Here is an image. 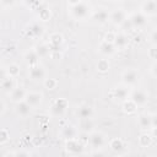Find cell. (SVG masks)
Masks as SVG:
<instances>
[{
    "label": "cell",
    "mask_w": 157,
    "mask_h": 157,
    "mask_svg": "<svg viewBox=\"0 0 157 157\" xmlns=\"http://www.w3.org/2000/svg\"><path fill=\"white\" fill-rule=\"evenodd\" d=\"M67 6L75 20H86L92 12V6L86 1H69Z\"/></svg>",
    "instance_id": "obj_1"
},
{
    "label": "cell",
    "mask_w": 157,
    "mask_h": 157,
    "mask_svg": "<svg viewBox=\"0 0 157 157\" xmlns=\"http://www.w3.org/2000/svg\"><path fill=\"white\" fill-rule=\"evenodd\" d=\"M128 20H129L131 27H134V28H142V27H145V26L147 25V22H148V17H147L145 13H142L141 11L132 12V13L128 17Z\"/></svg>",
    "instance_id": "obj_2"
},
{
    "label": "cell",
    "mask_w": 157,
    "mask_h": 157,
    "mask_svg": "<svg viewBox=\"0 0 157 157\" xmlns=\"http://www.w3.org/2000/svg\"><path fill=\"white\" fill-rule=\"evenodd\" d=\"M140 78V75H139V71L135 70V69H129V70H125L121 75V80H123V83L125 86H134L137 83Z\"/></svg>",
    "instance_id": "obj_3"
},
{
    "label": "cell",
    "mask_w": 157,
    "mask_h": 157,
    "mask_svg": "<svg viewBox=\"0 0 157 157\" xmlns=\"http://www.w3.org/2000/svg\"><path fill=\"white\" fill-rule=\"evenodd\" d=\"M88 142H90L91 147L94 151H97V150H99V148H102L104 146V144H105V136L102 132H99V131H94V132H92L90 135Z\"/></svg>",
    "instance_id": "obj_4"
},
{
    "label": "cell",
    "mask_w": 157,
    "mask_h": 157,
    "mask_svg": "<svg viewBox=\"0 0 157 157\" xmlns=\"http://www.w3.org/2000/svg\"><path fill=\"white\" fill-rule=\"evenodd\" d=\"M128 20V15L123 9H114L109 15V21L115 26H121Z\"/></svg>",
    "instance_id": "obj_5"
},
{
    "label": "cell",
    "mask_w": 157,
    "mask_h": 157,
    "mask_svg": "<svg viewBox=\"0 0 157 157\" xmlns=\"http://www.w3.org/2000/svg\"><path fill=\"white\" fill-rule=\"evenodd\" d=\"M28 75L29 77L33 80V81H39V80H45L47 77V72H45V69L40 65V64H37L34 66H31L29 67V71H28Z\"/></svg>",
    "instance_id": "obj_6"
},
{
    "label": "cell",
    "mask_w": 157,
    "mask_h": 157,
    "mask_svg": "<svg viewBox=\"0 0 157 157\" xmlns=\"http://www.w3.org/2000/svg\"><path fill=\"white\" fill-rule=\"evenodd\" d=\"M130 99L137 105V107H142L148 102V94L142 91V90H136L130 94Z\"/></svg>",
    "instance_id": "obj_7"
},
{
    "label": "cell",
    "mask_w": 157,
    "mask_h": 157,
    "mask_svg": "<svg viewBox=\"0 0 157 157\" xmlns=\"http://www.w3.org/2000/svg\"><path fill=\"white\" fill-rule=\"evenodd\" d=\"M65 148L71 155H78L83 151V145L81 141H78V139H72V140H66Z\"/></svg>",
    "instance_id": "obj_8"
},
{
    "label": "cell",
    "mask_w": 157,
    "mask_h": 157,
    "mask_svg": "<svg viewBox=\"0 0 157 157\" xmlns=\"http://www.w3.org/2000/svg\"><path fill=\"white\" fill-rule=\"evenodd\" d=\"M67 105H69L67 99H65V98H58V99L52 104L50 112H52L54 115H61V114L66 110Z\"/></svg>",
    "instance_id": "obj_9"
},
{
    "label": "cell",
    "mask_w": 157,
    "mask_h": 157,
    "mask_svg": "<svg viewBox=\"0 0 157 157\" xmlns=\"http://www.w3.org/2000/svg\"><path fill=\"white\" fill-rule=\"evenodd\" d=\"M141 12L145 13L147 17L153 16L157 13V1L156 0H147L141 4Z\"/></svg>",
    "instance_id": "obj_10"
},
{
    "label": "cell",
    "mask_w": 157,
    "mask_h": 157,
    "mask_svg": "<svg viewBox=\"0 0 157 157\" xmlns=\"http://www.w3.org/2000/svg\"><path fill=\"white\" fill-rule=\"evenodd\" d=\"M63 42H64L63 34L55 32V33H52L49 36V43H48V45H49V48H50L52 52H56L60 48V45L63 44Z\"/></svg>",
    "instance_id": "obj_11"
},
{
    "label": "cell",
    "mask_w": 157,
    "mask_h": 157,
    "mask_svg": "<svg viewBox=\"0 0 157 157\" xmlns=\"http://www.w3.org/2000/svg\"><path fill=\"white\" fill-rule=\"evenodd\" d=\"M113 97L117 99V101H123L125 102L128 98H130V92H129V88L128 86H118L113 90L112 92Z\"/></svg>",
    "instance_id": "obj_12"
},
{
    "label": "cell",
    "mask_w": 157,
    "mask_h": 157,
    "mask_svg": "<svg viewBox=\"0 0 157 157\" xmlns=\"http://www.w3.org/2000/svg\"><path fill=\"white\" fill-rule=\"evenodd\" d=\"M43 101V94L40 92H27V96H26V99L25 102L27 104H29L32 108L39 105Z\"/></svg>",
    "instance_id": "obj_13"
},
{
    "label": "cell",
    "mask_w": 157,
    "mask_h": 157,
    "mask_svg": "<svg viewBox=\"0 0 157 157\" xmlns=\"http://www.w3.org/2000/svg\"><path fill=\"white\" fill-rule=\"evenodd\" d=\"M130 43V38L128 34L125 33H117L115 36V40H114V45L117 48V50H123L125 49Z\"/></svg>",
    "instance_id": "obj_14"
},
{
    "label": "cell",
    "mask_w": 157,
    "mask_h": 157,
    "mask_svg": "<svg viewBox=\"0 0 157 157\" xmlns=\"http://www.w3.org/2000/svg\"><path fill=\"white\" fill-rule=\"evenodd\" d=\"M15 88H16L15 78L11 77V76H2V78H1V90L5 93L10 94Z\"/></svg>",
    "instance_id": "obj_15"
},
{
    "label": "cell",
    "mask_w": 157,
    "mask_h": 157,
    "mask_svg": "<svg viewBox=\"0 0 157 157\" xmlns=\"http://www.w3.org/2000/svg\"><path fill=\"white\" fill-rule=\"evenodd\" d=\"M76 114H77V117H78L80 119H92V117H93V114H94V110H93V108H92L91 105H88V104H82V105L78 107Z\"/></svg>",
    "instance_id": "obj_16"
},
{
    "label": "cell",
    "mask_w": 157,
    "mask_h": 157,
    "mask_svg": "<svg viewBox=\"0 0 157 157\" xmlns=\"http://www.w3.org/2000/svg\"><path fill=\"white\" fill-rule=\"evenodd\" d=\"M26 96H27V91L22 87H16L11 93H10V98L12 102H15L16 104L20 103V102H23L26 99Z\"/></svg>",
    "instance_id": "obj_17"
},
{
    "label": "cell",
    "mask_w": 157,
    "mask_h": 157,
    "mask_svg": "<svg viewBox=\"0 0 157 157\" xmlns=\"http://www.w3.org/2000/svg\"><path fill=\"white\" fill-rule=\"evenodd\" d=\"M115 50H117V48H115V45L113 44V43H108V42H102L101 44H99V53H102L103 55H105V56H110V55H113L114 53H115Z\"/></svg>",
    "instance_id": "obj_18"
},
{
    "label": "cell",
    "mask_w": 157,
    "mask_h": 157,
    "mask_svg": "<svg viewBox=\"0 0 157 157\" xmlns=\"http://www.w3.org/2000/svg\"><path fill=\"white\" fill-rule=\"evenodd\" d=\"M38 59H39V56H38L36 49H29V50H27L26 54H25V60H26V63L28 64L29 67H31V66H34V65H37V64H39V63H38Z\"/></svg>",
    "instance_id": "obj_19"
},
{
    "label": "cell",
    "mask_w": 157,
    "mask_h": 157,
    "mask_svg": "<svg viewBox=\"0 0 157 157\" xmlns=\"http://www.w3.org/2000/svg\"><path fill=\"white\" fill-rule=\"evenodd\" d=\"M77 134H78L77 129H76L75 126H72V125H66V126H64L63 130H61V135H63L66 140L77 139Z\"/></svg>",
    "instance_id": "obj_20"
},
{
    "label": "cell",
    "mask_w": 157,
    "mask_h": 157,
    "mask_svg": "<svg viewBox=\"0 0 157 157\" xmlns=\"http://www.w3.org/2000/svg\"><path fill=\"white\" fill-rule=\"evenodd\" d=\"M31 110H32V107H31L29 104H27L25 101L16 104V112H17V114H18L20 117H22V118H26V117L31 113Z\"/></svg>",
    "instance_id": "obj_21"
},
{
    "label": "cell",
    "mask_w": 157,
    "mask_h": 157,
    "mask_svg": "<svg viewBox=\"0 0 157 157\" xmlns=\"http://www.w3.org/2000/svg\"><path fill=\"white\" fill-rule=\"evenodd\" d=\"M137 121H139V125H140L141 129H145V130L152 129V118H151V115H148V114H140Z\"/></svg>",
    "instance_id": "obj_22"
},
{
    "label": "cell",
    "mask_w": 157,
    "mask_h": 157,
    "mask_svg": "<svg viewBox=\"0 0 157 157\" xmlns=\"http://www.w3.org/2000/svg\"><path fill=\"white\" fill-rule=\"evenodd\" d=\"M109 15H110V12H108L105 9H99L93 13V18L98 23H105L109 20Z\"/></svg>",
    "instance_id": "obj_23"
},
{
    "label": "cell",
    "mask_w": 157,
    "mask_h": 157,
    "mask_svg": "<svg viewBox=\"0 0 157 157\" xmlns=\"http://www.w3.org/2000/svg\"><path fill=\"white\" fill-rule=\"evenodd\" d=\"M109 147H110L112 151L119 153V152L124 151L125 145H124V141H123L121 139H119V137H114V139H112V140L109 141Z\"/></svg>",
    "instance_id": "obj_24"
},
{
    "label": "cell",
    "mask_w": 157,
    "mask_h": 157,
    "mask_svg": "<svg viewBox=\"0 0 157 157\" xmlns=\"http://www.w3.org/2000/svg\"><path fill=\"white\" fill-rule=\"evenodd\" d=\"M43 32H44V28L39 23H32L27 31L28 36H31V37H39V36H42Z\"/></svg>",
    "instance_id": "obj_25"
},
{
    "label": "cell",
    "mask_w": 157,
    "mask_h": 157,
    "mask_svg": "<svg viewBox=\"0 0 157 157\" xmlns=\"http://www.w3.org/2000/svg\"><path fill=\"white\" fill-rule=\"evenodd\" d=\"M36 52H37V54H38V56L39 58H47L49 54H50V48H49V45L48 44H39V45H37L36 47Z\"/></svg>",
    "instance_id": "obj_26"
},
{
    "label": "cell",
    "mask_w": 157,
    "mask_h": 157,
    "mask_svg": "<svg viewBox=\"0 0 157 157\" xmlns=\"http://www.w3.org/2000/svg\"><path fill=\"white\" fill-rule=\"evenodd\" d=\"M136 109H137V105H136L130 98L126 99V101L123 103V110H124L126 114H132V113L136 112Z\"/></svg>",
    "instance_id": "obj_27"
},
{
    "label": "cell",
    "mask_w": 157,
    "mask_h": 157,
    "mask_svg": "<svg viewBox=\"0 0 157 157\" xmlns=\"http://www.w3.org/2000/svg\"><path fill=\"white\" fill-rule=\"evenodd\" d=\"M93 121L92 119H80V129L83 132H90L93 130Z\"/></svg>",
    "instance_id": "obj_28"
},
{
    "label": "cell",
    "mask_w": 157,
    "mask_h": 157,
    "mask_svg": "<svg viewBox=\"0 0 157 157\" xmlns=\"http://www.w3.org/2000/svg\"><path fill=\"white\" fill-rule=\"evenodd\" d=\"M110 67V64H109V60L108 59H99L98 63H97V71L99 72H107Z\"/></svg>",
    "instance_id": "obj_29"
},
{
    "label": "cell",
    "mask_w": 157,
    "mask_h": 157,
    "mask_svg": "<svg viewBox=\"0 0 157 157\" xmlns=\"http://www.w3.org/2000/svg\"><path fill=\"white\" fill-rule=\"evenodd\" d=\"M6 72H7V76H11L15 78L20 75V66L17 64H10L6 67Z\"/></svg>",
    "instance_id": "obj_30"
},
{
    "label": "cell",
    "mask_w": 157,
    "mask_h": 157,
    "mask_svg": "<svg viewBox=\"0 0 157 157\" xmlns=\"http://www.w3.org/2000/svg\"><path fill=\"white\" fill-rule=\"evenodd\" d=\"M151 142H152V136H151V135H148V134H142V135H140V137H139V144H140L141 147H147V146L151 145Z\"/></svg>",
    "instance_id": "obj_31"
},
{
    "label": "cell",
    "mask_w": 157,
    "mask_h": 157,
    "mask_svg": "<svg viewBox=\"0 0 157 157\" xmlns=\"http://www.w3.org/2000/svg\"><path fill=\"white\" fill-rule=\"evenodd\" d=\"M50 16H52V13H50V10L49 9H47V7H44V9H39L38 10V17H39V20L40 21H48V20H50Z\"/></svg>",
    "instance_id": "obj_32"
},
{
    "label": "cell",
    "mask_w": 157,
    "mask_h": 157,
    "mask_svg": "<svg viewBox=\"0 0 157 157\" xmlns=\"http://www.w3.org/2000/svg\"><path fill=\"white\" fill-rule=\"evenodd\" d=\"M43 85H44V87H45L47 90H54V88H56V86H58V81H56L55 78L47 77V78L43 81Z\"/></svg>",
    "instance_id": "obj_33"
},
{
    "label": "cell",
    "mask_w": 157,
    "mask_h": 157,
    "mask_svg": "<svg viewBox=\"0 0 157 157\" xmlns=\"http://www.w3.org/2000/svg\"><path fill=\"white\" fill-rule=\"evenodd\" d=\"M115 36H117V33H114V32H107V33L104 34L103 40H104V42H108V43H113V44H114Z\"/></svg>",
    "instance_id": "obj_34"
},
{
    "label": "cell",
    "mask_w": 157,
    "mask_h": 157,
    "mask_svg": "<svg viewBox=\"0 0 157 157\" xmlns=\"http://www.w3.org/2000/svg\"><path fill=\"white\" fill-rule=\"evenodd\" d=\"M9 137H10L9 131L6 129H1V131H0V144H5L9 140Z\"/></svg>",
    "instance_id": "obj_35"
},
{
    "label": "cell",
    "mask_w": 157,
    "mask_h": 157,
    "mask_svg": "<svg viewBox=\"0 0 157 157\" xmlns=\"http://www.w3.org/2000/svg\"><path fill=\"white\" fill-rule=\"evenodd\" d=\"M148 56H150V59L157 61V45H152L148 49Z\"/></svg>",
    "instance_id": "obj_36"
},
{
    "label": "cell",
    "mask_w": 157,
    "mask_h": 157,
    "mask_svg": "<svg viewBox=\"0 0 157 157\" xmlns=\"http://www.w3.org/2000/svg\"><path fill=\"white\" fill-rule=\"evenodd\" d=\"M150 40L152 42L153 45H157V29H155V31L150 34Z\"/></svg>",
    "instance_id": "obj_37"
},
{
    "label": "cell",
    "mask_w": 157,
    "mask_h": 157,
    "mask_svg": "<svg viewBox=\"0 0 157 157\" xmlns=\"http://www.w3.org/2000/svg\"><path fill=\"white\" fill-rule=\"evenodd\" d=\"M90 157H105V155L103 152H101L99 150H97V151H93Z\"/></svg>",
    "instance_id": "obj_38"
},
{
    "label": "cell",
    "mask_w": 157,
    "mask_h": 157,
    "mask_svg": "<svg viewBox=\"0 0 157 157\" xmlns=\"http://www.w3.org/2000/svg\"><path fill=\"white\" fill-rule=\"evenodd\" d=\"M15 155H16V157H29V155L26 151H17Z\"/></svg>",
    "instance_id": "obj_39"
},
{
    "label": "cell",
    "mask_w": 157,
    "mask_h": 157,
    "mask_svg": "<svg viewBox=\"0 0 157 157\" xmlns=\"http://www.w3.org/2000/svg\"><path fill=\"white\" fill-rule=\"evenodd\" d=\"M151 74H152L155 77H157V61L151 66Z\"/></svg>",
    "instance_id": "obj_40"
},
{
    "label": "cell",
    "mask_w": 157,
    "mask_h": 157,
    "mask_svg": "<svg viewBox=\"0 0 157 157\" xmlns=\"http://www.w3.org/2000/svg\"><path fill=\"white\" fill-rule=\"evenodd\" d=\"M151 118H152V128H157V113L151 115Z\"/></svg>",
    "instance_id": "obj_41"
},
{
    "label": "cell",
    "mask_w": 157,
    "mask_h": 157,
    "mask_svg": "<svg viewBox=\"0 0 157 157\" xmlns=\"http://www.w3.org/2000/svg\"><path fill=\"white\" fill-rule=\"evenodd\" d=\"M152 130H153V134L157 135V128H152Z\"/></svg>",
    "instance_id": "obj_42"
},
{
    "label": "cell",
    "mask_w": 157,
    "mask_h": 157,
    "mask_svg": "<svg viewBox=\"0 0 157 157\" xmlns=\"http://www.w3.org/2000/svg\"><path fill=\"white\" fill-rule=\"evenodd\" d=\"M7 157H16V155L13 153V155H11V156H7Z\"/></svg>",
    "instance_id": "obj_43"
}]
</instances>
